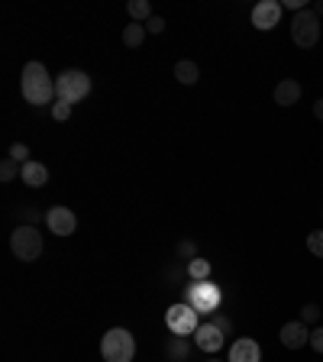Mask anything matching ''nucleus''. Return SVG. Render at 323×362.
<instances>
[{"label":"nucleus","mask_w":323,"mask_h":362,"mask_svg":"<svg viewBox=\"0 0 323 362\" xmlns=\"http://www.w3.org/2000/svg\"><path fill=\"white\" fill-rule=\"evenodd\" d=\"M20 94L26 104L45 107L55 97V78L49 75V68L43 62H26L20 75Z\"/></svg>","instance_id":"obj_1"},{"label":"nucleus","mask_w":323,"mask_h":362,"mask_svg":"<svg viewBox=\"0 0 323 362\" xmlns=\"http://www.w3.org/2000/svg\"><path fill=\"white\" fill-rule=\"evenodd\" d=\"M100 356H104V362H133V356H136V337L126 327H113L100 340Z\"/></svg>","instance_id":"obj_2"},{"label":"nucleus","mask_w":323,"mask_h":362,"mask_svg":"<svg viewBox=\"0 0 323 362\" xmlns=\"http://www.w3.org/2000/svg\"><path fill=\"white\" fill-rule=\"evenodd\" d=\"M91 94V78L81 72V68H68L55 78V100L62 104H78Z\"/></svg>","instance_id":"obj_3"},{"label":"nucleus","mask_w":323,"mask_h":362,"mask_svg":"<svg viewBox=\"0 0 323 362\" xmlns=\"http://www.w3.org/2000/svg\"><path fill=\"white\" fill-rule=\"evenodd\" d=\"M43 249H45L43 233H39L36 226L23 224L10 233V253L20 259V262H36V259L43 256Z\"/></svg>","instance_id":"obj_4"},{"label":"nucleus","mask_w":323,"mask_h":362,"mask_svg":"<svg viewBox=\"0 0 323 362\" xmlns=\"http://www.w3.org/2000/svg\"><path fill=\"white\" fill-rule=\"evenodd\" d=\"M184 301H188L197 314H216V310H220V301H223V291L216 285H210V278H207V281H191L188 291H184Z\"/></svg>","instance_id":"obj_5"},{"label":"nucleus","mask_w":323,"mask_h":362,"mask_svg":"<svg viewBox=\"0 0 323 362\" xmlns=\"http://www.w3.org/2000/svg\"><path fill=\"white\" fill-rule=\"evenodd\" d=\"M291 39H294L298 49H313L317 39H320V17L313 10L294 13V20H291Z\"/></svg>","instance_id":"obj_6"},{"label":"nucleus","mask_w":323,"mask_h":362,"mask_svg":"<svg viewBox=\"0 0 323 362\" xmlns=\"http://www.w3.org/2000/svg\"><path fill=\"white\" fill-rule=\"evenodd\" d=\"M165 327L175 337H194V330L201 327V320H197V310L188 301H181V304H172V308L165 310Z\"/></svg>","instance_id":"obj_7"},{"label":"nucleus","mask_w":323,"mask_h":362,"mask_svg":"<svg viewBox=\"0 0 323 362\" xmlns=\"http://www.w3.org/2000/svg\"><path fill=\"white\" fill-rule=\"evenodd\" d=\"M45 226H49V233H55V236H71L78 230V217H75V211L71 207H49L45 211Z\"/></svg>","instance_id":"obj_8"},{"label":"nucleus","mask_w":323,"mask_h":362,"mask_svg":"<svg viewBox=\"0 0 323 362\" xmlns=\"http://www.w3.org/2000/svg\"><path fill=\"white\" fill-rule=\"evenodd\" d=\"M281 13H285V7H281L278 0H258L256 7H252V26L262 32L275 30L281 23Z\"/></svg>","instance_id":"obj_9"},{"label":"nucleus","mask_w":323,"mask_h":362,"mask_svg":"<svg viewBox=\"0 0 323 362\" xmlns=\"http://www.w3.org/2000/svg\"><path fill=\"white\" fill-rule=\"evenodd\" d=\"M226 343V333L216 327L214 320L210 323H201L197 330H194V346H201L204 352H220Z\"/></svg>","instance_id":"obj_10"},{"label":"nucleus","mask_w":323,"mask_h":362,"mask_svg":"<svg viewBox=\"0 0 323 362\" xmlns=\"http://www.w3.org/2000/svg\"><path fill=\"white\" fill-rule=\"evenodd\" d=\"M278 340H281L285 350H304V343H311V330H307V323H304V320H291V323L281 327Z\"/></svg>","instance_id":"obj_11"},{"label":"nucleus","mask_w":323,"mask_h":362,"mask_svg":"<svg viewBox=\"0 0 323 362\" xmlns=\"http://www.w3.org/2000/svg\"><path fill=\"white\" fill-rule=\"evenodd\" d=\"M230 362H262V346L256 340L243 337V340L230 346Z\"/></svg>","instance_id":"obj_12"},{"label":"nucleus","mask_w":323,"mask_h":362,"mask_svg":"<svg viewBox=\"0 0 323 362\" xmlns=\"http://www.w3.org/2000/svg\"><path fill=\"white\" fill-rule=\"evenodd\" d=\"M275 104L278 107H294L301 100V81H294V78H281L278 85H275Z\"/></svg>","instance_id":"obj_13"},{"label":"nucleus","mask_w":323,"mask_h":362,"mask_svg":"<svg viewBox=\"0 0 323 362\" xmlns=\"http://www.w3.org/2000/svg\"><path fill=\"white\" fill-rule=\"evenodd\" d=\"M23 184H30V188H43V184H49V169H45L43 162H26L23 165V175H20Z\"/></svg>","instance_id":"obj_14"},{"label":"nucleus","mask_w":323,"mask_h":362,"mask_svg":"<svg viewBox=\"0 0 323 362\" xmlns=\"http://www.w3.org/2000/svg\"><path fill=\"white\" fill-rule=\"evenodd\" d=\"M197 78H201V68H197V62H191V58H181V62H175V81L184 87L197 85Z\"/></svg>","instance_id":"obj_15"},{"label":"nucleus","mask_w":323,"mask_h":362,"mask_svg":"<svg viewBox=\"0 0 323 362\" xmlns=\"http://www.w3.org/2000/svg\"><path fill=\"white\" fill-rule=\"evenodd\" d=\"M126 13H129V23H149L155 13H152V3L149 0H129L126 3Z\"/></svg>","instance_id":"obj_16"},{"label":"nucleus","mask_w":323,"mask_h":362,"mask_svg":"<svg viewBox=\"0 0 323 362\" xmlns=\"http://www.w3.org/2000/svg\"><path fill=\"white\" fill-rule=\"evenodd\" d=\"M146 39V23H126L123 26V45L126 49H140Z\"/></svg>","instance_id":"obj_17"},{"label":"nucleus","mask_w":323,"mask_h":362,"mask_svg":"<svg viewBox=\"0 0 323 362\" xmlns=\"http://www.w3.org/2000/svg\"><path fill=\"white\" fill-rule=\"evenodd\" d=\"M188 352H191V343H188V337H172L168 340V346H165V356L172 362H184L188 359Z\"/></svg>","instance_id":"obj_18"},{"label":"nucleus","mask_w":323,"mask_h":362,"mask_svg":"<svg viewBox=\"0 0 323 362\" xmlns=\"http://www.w3.org/2000/svg\"><path fill=\"white\" fill-rule=\"evenodd\" d=\"M188 275H191V281H207V278H210V262H207V259H191V262H188Z\"/></svg>","instance_id":"obj_19"},{"label":"nucleus","mask_w":323,"mask_h":362,"mask_svg":"<svg viewBox=\"0 0 323 362\" xmlns=\"http://www.w3.org/2000/svg\"><path fill=\"white\" fill-rule=\"evenodd\" d=\"M16 175H23V165L16 159H10V156H7V159L0 162V181H13Z\"/></svg>","instance_id":"obj_20"},{"label":"nucleus","mask_w":323,"mask_h":362,"mask_svg":"<svg viewBox=\"0 0 323 362\" xmlns=\"http://www.w3.org/2000/svg\"><path fill=\"white\" fill-rule=\"evenodd\" d=\"M307 253L323 259V230H313V233L307 236Z\"/></svg>","instance_id":"obj_21"},{"label":"nucleus","mask_w":323,"mask_h":362,"mask_svg":"<svg viewBox=\"0 0 323 362\" xmlns=\"http://www.w3.org/2000/svg\"><path fill=\"white\" fill-rule=\"evenodd\" d=\"M7 156H10V159H16L20 165H26V162H30V146H26V142H13Z\"/></svg>","instance_id":"obj_22"},{"label":"nucleus","mask_w":323,"mask_h":362,"mask_svg":"<svg viewBox=\"0 0 323 362\" xmlns=\"http://www.w3.org/2000/svg\"><path fill=\"white\" fill-rule=\"evenodd\" d=\"M301 320L307 323V327L317 323V320H320V304H313V301H311V304H304V308H301Z\"/></svg>","instance_id":"obj_23"},{"label":"nucleus","mask_w":323,"mask_h":362,"mask_svg":"<svg viewBox=\"0 0 323 362\" xmlns=\"http://www.w3.org/2000/svg\"><path fill=\"white\" fill-rule=\"evenodd\" d=\"M68 117H71V104H62V100H55V104H52V120L65 123Z\"/></svg>","instance_id":"obj_24"},{"label":"nucleus","mask_w":323,"mask_h":362,"mask_svg":"<svg viewBox=\"0 0 323 362\" xmlns=\"http://www.w3.org/2000/svg\"><path fill=\"white\" fill-rule=\"evenodd\" d=\"M178 256L191 262V259H197V246H194L191 239H181V243H178Z\"/></svg>","instance_id":"obj_25"},{"label":"nucleus","mask_w":323,"mask_h":362,"mask_svg":"<svg viewBox=\"0 0 323 362\" xmlns=\"http://www.w3.org/2000/svg\"><path fill=\"white\" fill-rule=\"evenodd\" d=\"M311 350L323 352V327H313V330H311Z\"/></svg>","instance_id":"obj_26"},{"label":"nucleus","mask_w":323,"mask_h":362,"mask_svg":"<svg viewBox=\"0 0 323 362\" xmlns=\"http://www.w3.org/2000/svg\"><path fill=\"white\" fill-rule=\"evenodd\" d=\"M146 32H152V36H159V32H165V20H162V17H152V20L146 23Z\"/></svg>","instance_id":"obj_27"},{"label":"nucleus","mask_w":323,"mask_h":362,"mask_svg":"<svg viewBox=\"0 0 323 362\" xmlns=\"http://www.w3.org/2000/svg\"><path fill=\"white\" fill-rule=\"evenodd\" d=\"M214 323H216V327H220V330H223V333H230V330H233V320H230V317H223L220 310H216V314H214Z\"/></svg>","instance_id":"obj_28"},{"label":"nucleus","mask_w":323,"mask_h":362,"mask_svg":"<svg viewBox=\"0 0 323 362\" xmlns=\"http://www.w3.org/2000/svg\"><path fill=\"white\" fill-rule=\"evenodd\" d=\"M313 117H317V120H323V97L317 100V104H313Z\"/></svg>","instance_id":"obj_29"},{"label":"nucleus","mask_w":323,"mask_h":362,"mask_svg":"<svg viewBox=\"0 0 323 362\" xmlns=\"http://www.w3.org/2000/svg\"><path fill=\"white\" fill-rule=\"evenodd\" d=\"M313 13H317V17H320V13H323V0H320V3H317V7H313Z\"/></svg>","instance_id":"obj_30"},{"label":"nucleus","mask_w":323,"mask_h":362,"mask_svg":"<svg viewBox=\"0 0 323 362\" xmlns=\"http://www.w3.org/2000/svg\"><path fill=\"white\" fill-rule=\"evenodd\" d=\"M207 362H216V359H207Z\"/></svg>","instance_id":"obj_31"}]
</instances>
